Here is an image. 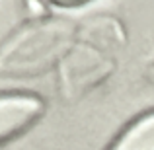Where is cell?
Returning <instances> with one entry per match:
<instances>
[{
	"mask_svg": "<svg viewBox=\"0 0 154 150\" xmlns=\"http://www.w3.org/2000/svg\"><path fill=\"white\" fill-rule=\"evenodd\" d=\"M43 101L31 94H0V144L22 135L41 117Z\"/></svg>",
	"mask_w": 154,
	"mask_h": 150,
	"instance_id": "6da1fadb",
	"label": "cell"
},
{
	"mask_svg": "<svg viewBox=\"0 0 154 150\" xmlns=\"http://www.w3.org/2000/svg\"><path fill=\"white\" fill-rule=\"evenodd\" d=\"M51 4L55 6H60V8H78V6H84V4L92 2V0H49Z\"/></svg>",
	"mask_w": 154,
	"mask_h": 150,
	"instance_id": "3957f363",
	"label": "cell"
},
{
	"mask_svg": "<svg viewBox=\"0 0 154 150\" xmlns=\"http://www.w3.org/2000/svg\"><path fill=\"white\" fill-rule=\"evenodd\" d=\"M109 150H154V111L133 121L115 139Z\"/></svg>",
	"mask_w": 154,
	"mask_h": 150,
	"instance_id": "7a4b0ae2",
	"label": "cell"
}]
</instances>
